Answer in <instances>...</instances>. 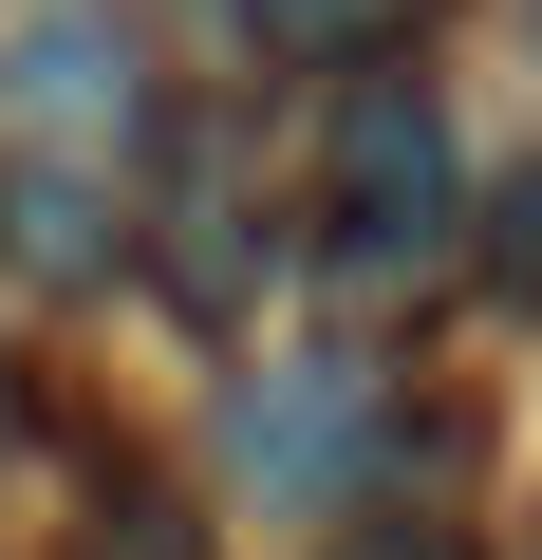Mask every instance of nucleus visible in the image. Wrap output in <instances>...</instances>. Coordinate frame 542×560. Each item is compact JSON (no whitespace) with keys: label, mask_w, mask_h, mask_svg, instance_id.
<instances>
[{"label":"nucleus","mask_w":542,"mask_h":560,"mask_svg":"<svg viewBox=\"0 0 542 560\" xmlns=\"http://www.w3.org/2000/svg\"><path fill=\"white\" fill-rule=\"evenodd\" d=\"M393 20L412 0H224V38L281 57V75H356V57H393Z\"/></svg>","instance_id":"7ed1b4c3"},{"label":"nucleus","mask_w":542,"mask_h":560,"mask_svg":"<svg viewBox=\"0 0 542 560\" xmlns=\"http://www.w3.org/2000/svg\"><path fill=\"white\" fill-rule=\"evenodd\" d=\"M468 224V168H449V113L430 75H337V131H319V261L337 280H412L430 243Z\"/></svg>","instance_id":"f257e3e1"},{"label":"nucleus","mask_w":542,"mask_h":560,"mask_svg":"<svg viewBox=\"0 0 542 560\" xmlns=\"http://www.w3.org/2000/svg\"><path fill=\"white\" fill-rule=\"evenodd\" d=\"M356 448H374V374H356V355H300V374L243 393V486H262V504H337Z\"/></svg>","instance_id":"f03ea898"},{"label":"nucleus","mask_w":542,"mask_h":560,"mask_svg":"<svg viewBox=\"0 0 542 560\" xmlns=\"http://www.w3.org/2000/svg\"><path fill=\"white\" fill-rule=\"evenodd\" d=\"M337 560H449V541H430V523H356Z\"/></svg>","instance_id":"39448f33"},{"label":"nucleus","mask_w":542,"mask_h":560,"mask_svg":"<svg viewBox=\"0 0 542 560\" xmlns=\"http://www.w3.org/2000/svg\"><path fill=\"white\" fill-rule=\"evenodd\" d=\"M486 280H505V300H542V168L505 187V243H486Z\"/></svg>","instance_id":"20e7f679"},{"label":"nucleus","mask_w":542,"mask_h":560,"mask_svg":"<svg viewBox=\"0 0 542 560\" xmlns=\"http://www.w3.org/2000/svg\"><path fill=\"white\" fill-rule=\"evenodd\" d=\"M94 560H187V541H94Z\"/></svg>","instance_id":"423d86ee"}]
</instances>
